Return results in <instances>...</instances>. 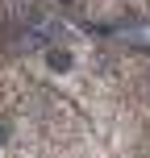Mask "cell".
<instances>
[{
    "instance_id": "obj_1",
    "label": "cell",
    "mask_w": 150,
    "mask_h": 158,
    "mask_svg": "<svg viewBox=\"0 0 150 158\" xmlns=\"http://www.w3.org/2000/svg\"><path fill=\"white\" fill-rule=\"evenodd\" d=\"M71 63H75V58L67 54L63 46H54V50H46V67H50V71H71Z\"/></svg>"
},
{
    "instance_id": "obj_2",
    "label": "cell",
    "mask_w": 150,
    "mask_h": 158,
    "mask_svg": "<svg viewBox=\"0 0 150 158\" xmlns=\"http://www.w3.org/2000/svg\"><path fill=\"white\" fill-rule=\"evenodd\" d=\"M4 137H8V129H4V125H0V142H4Z\"/></svg>"
},
{
    "instance_id": "obj_3",
    "label": "cell",
    "mask_w": 150,
    "mask_h": 158,
    "mask_svg": "<svg viewBox=\"0 0 150 158\" xmlns=\"http://www.w3.org/2000/svg\"><path fill=\"white\" fill-rule=\"evenodd\" d=\"M58 4H75V0H58Z\"/></svg>"
}]
</instances>
